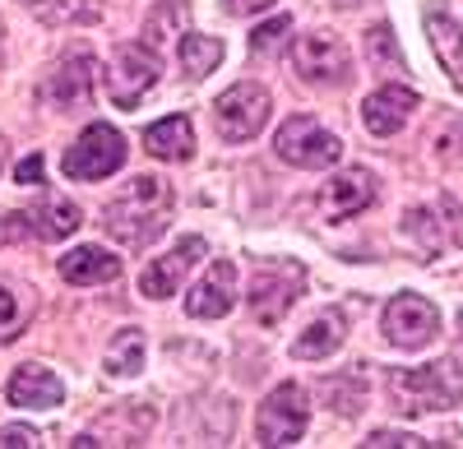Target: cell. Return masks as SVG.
<instances>
[{
    "instance_id": "ac0fdd59",
    "label": "cell",
    "mask_w": 463,
    "mask_h": 449,
    "mask_svg": "<svg viewBox=\"0 0 463 449\" xmlns=\"http://www.w3.org/2000/svg\"><path fill=\"white\" fill-rule=\"evenodd\" d=\"M148 426H153V417L144 413V407H116L111 417H102L98 422V431H84V435H74L70 444H139L144 435H148Z\"/></svg>"
},
{
    "instance_id": "484cf974",
    "label": "cell",
    "mask_w": 463,
    "mask_h": 449,
    "mask_svg": "<svg viewBox=\"0 0 463 449\" xmlns=\"http://www.w3.org/2000/svg\"><path fill=\"white\" fill-rule=\"evenodd\" d=\"M33 222H37V237H43V241H61V237H70L74 228H80V204L47 200L43 209L33 213Z\"/></svg>"
},
{
    "instance_id": "8fae6325",
    "label": "cell",
    "mask_w": 463,
    "mask_h": 449,
    "mask_svg": "<svg viewBox=\"0 0 463 449\" xmlns=\"http://www.w3.org/2000/svg\"><path fill=\"white\" fill-rule=\"evenodd\" d=\"M403 232L421 246V250H454L463 246V209L454 200H436V204H421V209H408L403 218Z\"/></svg>"
},
{
    "instance_id": "5bb4252c",
    "label": "cell",
    "mask_w": 463,
    "mask_h": 449,
    "mask_svg": "<svg viewBox=\"0 0 463 449\" xmlns=\"http://www.w3.org/2000/svg\"><path fill=\"white\" fill-rule=\"evenodd\" d=\"M375 204V176L366 167H347L338 172L334 181H325V191H320V209L329 222H343V218H353L362 209Z\"/></svg>"
},
{
    "instance_id": "7a4b0ae2",
    "label": "cell",
    "mask_w": 463,
    "mask_h": 449,
    "mask_svg": "<svg viewBox=\"0 0 463 449\" xmlns=\"http://www.w3.org/2000/svg\"><path fill=\"white\" fill-rule=\"evenodd\" d=\"M390 394L403 417H421L449 407L463 398V366L458 361H431V366H412V370H394L390 376Z\"/></svg>"
},
{
    "instance_id": "30bf717a",
    "label": "cell",
    "mask_w": 463,
    "mask_h": 449,
    "mask_svg": "<svg viewBox=\"0 0 463 449\" xmlns=\"http://www.w3.org/2000/svg\"><path fill=\"white\" fill-rule=\"evenodd\" d=\"M436 329H440L436 306L427 302V296H417V292H399L394 302L384 306V339H390L394 348H403V352L427 348L436 339Z\"/></svg>"
},
{
    "instance_id": "d590c367",
    "label": "cell",
    "mask_w": 463,
    "mask_h": 449,
    "mask_svg": "<svg viewBox=\"0 0 463 449\" xmlns=\"http://www.w3.org/2000/svg\"><path fill=\"white\" fill-rule=\"evenodd\" d=\"M24 5H43V0H24Z\"/></svg>"
},
{
    "instance_id": "836d02e7",
    "label": "cell",
    "mask_w": 463,
    "mask_h": 449,
    "mask_svg": "<svg viewBox=\"0 0 463 449\" xmlns=\"http://www.w3.org/2000/svg\"><path fill=\"white\" fill-rule=\"evenodd\" d=\"M274 0H227V10L232 14H260V10H269Z\"/></svg>"
},
{
    "instance_id": "e575fe53",
    "label": "cell",
    "mask_w": 463,
    "mask_h": 449,
    "mask_svg": "<svg viewBox=\"0 0 463 449\" xmlns=\"http://www.w3.org/2000/svg\"><path fill=\"white\" fill-rule=\"evenodd\" d=\"M334 5H338V10H353V5H362V0H334Z\"/></svg>"
},
{
    "instance_id": "e0dca14e",
    "label": "cell",
    "mask_w": 463,
    "mask_h": 449,
    "mask_svg": "<svg viewBox=\"0 0 463 449\" xmlns=\"http://www.w3.org/2000/svg\"><path fill=\"white\" fill-rule=\"evenodd\" d=\"M5 394H10L14 407H56L65 398V385H61L56 370H47V366H19L10 376Z\"/></svg>"
},
{
    "instance_id": "d4e9b609",
    "label": "cell",
    "mask_w": 463,
    "mask_h": 449,
    "mask_svg": "<svg viewBox=\"0 0 463 449\" xmlns=\"http://www.w3.org/2000/svg\"><path fill=\"white\" fill-rule=\"evenodd\" d=\"M222 61V42L218 37H204V33H185L181 37V70L190 80H204V74Z\"/></svg>"
},
{
    "instance_id": "52a82bcc",
    "label": "cell",
    "mask_w": 463,
    "mask_h": 449,
    "mask_svg": "<svg viewBox=\"0 0 463 449\" xmlns=\"http://www.w3.org/2000/svg\"><path fill=\"white\" fill-rule=\"evenodd\" d=\"M274 148L279 158L292 163V167H306V172H320V167H334L343 144L316 121V117H288L274 135Z\"/></svg>"
},
{
    "instance_id": "d6a6232c",
    "label": "cell",
    "mask_w": 463,
    "mask_h": 449,
    "mask_svg": "<svg viewBox=\"0 0 463 449\" xmlns=\"http://www.w3.org/2000/svg\"><path fill=\"white\" fill-rule=\"evenodd\" d=\"M14 181H19V185H43V154L24 158V163H19V172H14Z\"/></svg>"
},
{
    "instance_id": "ffe728a7",
    "label": "cell",
    "mask_w": 463,
    "mask_h": 449,
    "mask_svg": "<svg viewBox=\"0 0 463 449\" xmlns=\"http://www.w3.org/2000/svg\"><path fill=\"white\" fill-rule=\"evenodd\" d=\"M343 339H347L343 311H325V315H316L311 324H306V333L292 343V357L297 361H325V357H334L343 348Z\"/></svg>"
},
{
    "instance_id": "6da1fadb",
    "label": "cell",
    "mask_w": 463,
    "mask_h": 449,
    "mask_svg": "<svg viewBox=\"0 0 463 449\" xmlns=\"http://www.w3.org/2000/svg\"><path fill=\"white\" fill-rule=\"evenodd\" d=\"M172 204H176V195H172V185L163 176H135L126 191L102 209V228L121 246L144 250L167 232Z\"/></svg>"
},
{
    "instance_id": "9a60e30c",
    "label": "cell",
    "mask_w": 463,
    "mask_h": 449,
    "mask_svg": "<svg viewBox=\"0 0 463 449\" xmlns=\"http://www.w3.org/2000/svg\"><path fill=\"white\" fill-rule=\"evenodd\" d=\"M412 107H417V93H412V89L384 84V89H375V93L362 102V121H366L371 135H384V139H390V135H399V130L408 126Z\"/></svg>"
},
{
    "instance_id": "ba28073f",
    "label": "cell",
    "mask_w": 463,
    "mask_h": 449,
    "mask_svg": "<svg viewBox=\"0 0 463 449\" xmlns=\"http://www.w3.org/2000/svg\"><path fill=\"white\" fill-rule=\"evenodd\" d=\"M306 426H311V403H306L301 385H279L274 394L260 403V413H255V435L269 449L297 444L306 435Z\"/></svg>"
},
{
    "instance_id": "277c9868",
    "label": "cell",
    "mask_w": 463,
    "mask_h": 449,
    "mask_svg": "<svg viewBox=\"0 0 463 449\" xmlns=\"http://www.w3.org/2000/svg\"><path fill=\"white\" fill-rule=\"evenodd\" d=\"M163 80V56L153 51V42H126L116 51V61L107 65V98L111 107L135 111L139 98Z\"/></svg>"
},
{
    "instance_id": "5b68a950",
    "label": "cell",
    "mask_w": 463,
    "mask_h": 449,
    "mask_svg": "<svg viewBox=\"0 0 463 449\" xmlns=\"http://www.w3.org/2000/svg\"><path fill=\"white\" fill-rule=\"evenodd\" d=\"M65 176L70 181H102L111 172H121L126 167V135L116 130V126H89L80 139H74L65 148Z\"/></svg>"
},
{
    "instance_id": "4316f807",
    "label": "cell",
    "mask_w": 463,
    "mask_h": 449,
    "mask_svg": "<svg viewBox=\"0 0 463 449\" xmlns=\"http://www.w3.org/2000/svg\"><path fill=\"white\" fill-rule=\"evenodd\" d=\"M366 56H371V65L375 70H403V51H399V42H394V33H390V23H375L371 33H366Z\"/></svg>"
},
{
    "instance_id": "603a6c76",
    "label": "cell",
    "mask_w": 463,
    "mask_h": 449,
    "mask_svg": "<svg viewBox=\"0 0 463 449\" xmlns=\"http://www.w3.org/2000/svg\"><path fill=\"white\" fill-rule=\"evenodd\" d=\"M102 366H107V376H116V380L135 376V370L144 366V333H139V329H121V333L107 343Z\"/></svg>"
},
{
    "instance_id": "9c48e42d",
    "label": "cell",
    "mask_w": 463,
    "mask_h": 449,
    "mask_svg": "<svg viewBox=\"0 0 463 449\" xmlns=\"http://www.w3.org/2000/svg\"><path fill=\"white\" fill-rule=\"evenodd\" d=\"M269 121V93L260 84H232L218 102H213V126L227 144H246L264 130Z\"/></svg>"
},
{
    "instance_id": "83f0119b",
    "label": "cell",
    "mask_w": 463,
    "mask_h": 449,
    "mask_svg": "<svg viewBox=\"0 0 463 449\" xmlns=\"http://www.w3.org/2000/svg\"><path fill=\"white\" fill-rule=\"evenodd\" d=\"M288 33H292V19H288V14H279V19L260 23V28L250 33V51H260V56H274L279 47H288Z\"/></svg>"
},
{
    "instance_id": "44dd1931",
    "label": "cell",
    "mask_w": 463,
    "mask_h": 449,
    "mask_svg": "<svg viewBox=\"0 0 463 449\" xmlns=\"http://www.w3.org/2000/svg\"><path fill=\"white\" fill-rule=\"evenodd\" d=\"M144 148L163 163H185L190 154H195V130H190L185 117H163V121H153L144 130Z\"/></svg>"
},
{
    "instance_id": "8992f818",
    "label": "cell",
    "mask_w": 463,
    "mask_h": 449,
    "mask_svg": "<svg viewBox=\"0 0 463 449\" xmlns=\"http://www.w3.org/2000/svg\"><path fill=\"white\" fill-rule=\"evenodd\" d=\"M292 65L306 84H320V89H343L353 80V56L338 42L334 33H301L297 47H292Z\"/></svg>"
},
{
    "instance_id": "3957f363",
    "label": "cell",
    "mask_w": 463,
    "mask_h": 449,
    "mask_svg": "<svg viewBox=\"0 0 463 449\" xmlns=\"http://www.w3.org/2000/svg\"><path fill=\"white\" fill-rule=\"evenodd\" d=\"M301 265H292V259H269V265H260L250 274V292H246V302H250V320L264 324V329H279L288 320V311L297 306V296H301Z\"/></svg>"
},
{
    "instance_id": "d6986e66",
    "label": "cell",
    "mask_w": 463,
    "mask_h": 449,
    "mask_svg": "<svg viewBox=\"0 0 463 449\" xmlns=\"http://www.w3.org/2000/svg\"><path fill=\"white\" fill-rule=\"evenodd\" d=\"M61 278H65V283H74V287L111 283V278H121V259L107 255L102 246H80V250L61 255Z\"/></svg>"
},
{
    "instance_id": "f1b7e54d",
    "label": "cell",
    "mask_w": 463,
    "mask_h": 449,
    "mask_svg": "<svg viewBox=\"0 0 463 449\" xmlns=\"http://www.w3.org/2000/svg\"><path fill=\"white\" fill-rule=\"evenodd\" d=\"M329 398H334V407H338L343 417H353L357 407H362V398H366V380L353 370L347 380H334V385H329Z\"/></svg>"
},
{
    "instance_id": "4dcf8cb0",
    "label": "cell",
    "mask_w": 463,
    "mask_h": 449,
    "mask_svg": "<svg viewBox=\"0 0 463 449\" xmlns=\"http://www.w3.org/2000/svg\"><path fill=\"white\" fill-rule=\"evenodd\" d=\"M390 444H399V449H421L427 440H421V435H408V431H375V435L366 440V449H390Z\"/></svg>"
},
{
    "instance_id": "8d00e7d4",
    "label": "cell",
    "mask_w": 463,
    "mask_h": 449,
    "mask_svg": "<svg viewBox=\"0 0 463 449\" xmlns=\"http://www.w3.org/2000/svg\"><path fill=\"white\" fill-rule=\"evenodd\" d=\"M0 158H5V144H0Z\"/></svg>"
},
{
    "instance_id": "1f68e13d",
    "label": "cell",
    "mask_w": 463,
    "mask_h": 449,
    "mask_svg": "<svg viewBox=\"0 0 463 449\" xmlns=\"http://www.w3.org/2000/svg\"><path fill=\"white\" fill-rule=\"evenodd\" d=\"M0 444H5V449L37 444V431H33V426H0Z\"/></svg>"
},
{
    "instance_id": "cb8c5ba5",
    "label": "cell",
    "mask_w": 463,
    "mask_h": 449,
    "mask_svg": "<svg viewBox=\"0 0 463 449\" xmlns=\"http://www.w3.org/2000/svg\"><path fill=\"white\" fill-rule=\"evenodd\" d=\"M28 315H33V296L0 278V343H14L28 324Z\"/></svg>"
},
{
    "instance_id": "7402d4cb",
    "label": "cell",
    "mask_w": 463,
    "mask_h": 449,
    "mask_svg": "<svg viewBox=\"0 0 463 449\" xmlns=\"http://www.w3.org/2000/svg\"><path fill=\"white\" fill-rule=\"evenodd\" d=\"M427 37H431V51L440 56V65L449 70L454 89H463V28L445 10H431L427 14Z\"/></svg>"
},
{
    "instance_id": "2e32d148",
    "label": "cell",
    "mask_w": 463,
    "mask_h": 449,
    "mask_svg": "<svg viewBox=\"0 0 463 449\" xmlns=\"http://www.w3.org/2000/svg\"><path fill=\"white\" fill-rule=\"evenodd\" d=\"M232 302H237V269H232V259H218L204 274V283L185 296V311L195 320H218L232 311Z\"/></svg>"
},
{
    "instance_id": "4fadbf2b",
    "label": "cell",
    "mask_w": 463,
    "mask_h": 449,
    "mask_svg": "<svg viewBox=\"0 0 463 449\" xmlns=\"http://www.w3.org/2000/svg\"><path fill=\"white\" fill-rule=\"evenodd\" d=\"M200 255H204V241H200V237H181L172 255L153 259V265L139 274V292H144V296H153V302H163V296H172V292L185 283V274L200 265Z\"/></svg>"
},
{
    "instance_id": "f546056e",
    "label": "cell",
    "mask_w": 463,
    "mask_h": 449,
    "mask_svg": "<svg viewBox=\"0 0 463 449\" xmlns=\"http://www.w3.org/2000/svg\"><path fill=\"white\" fill-rule=\"evenodd\" d=\"M28 237H37L33 213H5V218H0V246H10V241H28Z\"/></svg>"
},
{
    "instance_id": "7c38bea8",
    "label": "cell",
    "mask_w": 463,
    "mask_h": 449,
    "mask_svg": "<svg viewBox=\"0 0 463 449\" xmlns=\"http://www.w3.org/2000/svg\"><path fill=\"white\" fill-rule=\"evenodd\" d=\"M93 70H98V61H93L89 51H74L70 61H61V65L52 70V80L43 84V98H47L56 111H80V107H89V102H93Z\"/></svg>"
}]
</instances>
